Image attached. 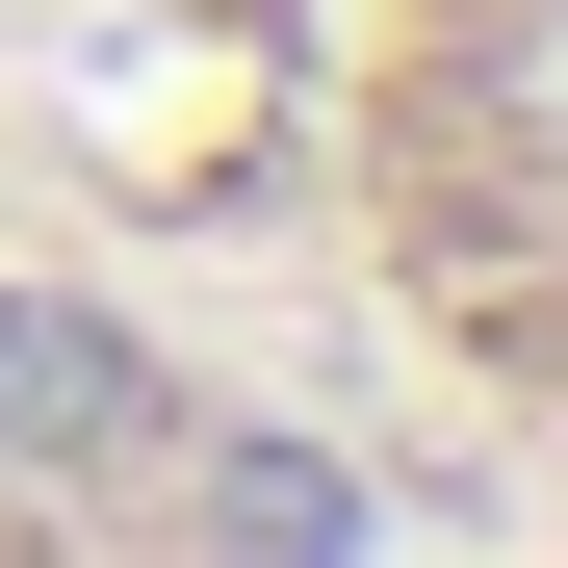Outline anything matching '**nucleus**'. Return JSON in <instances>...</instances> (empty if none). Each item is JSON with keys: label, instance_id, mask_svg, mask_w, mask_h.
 <instances>
[{"label": "nucleus", "instance_id": "obj_1", "mask_svg": "<svg viewBox=\"0 0 568 568\" xmlns=\"http://www.w3.org/2000/svg\"><path fill=\"white\" fill-rule=\"evenodd\" d=\"M336 258L465 439L568 388V181H542V0H362L336 27Z\"/></svg>", "mask_w": 568, "mask_h": 568}, {"label": "nucleus", "instance_id": "obj_2", "mask_svg": "<svg viewBox=\"0 0 568 568\" xmlns=\"http://www.w3.org/2000/svg\"><path fill=\"white\" fill-rule=\"evenodd\" d=\"M388 491L155 311L0 258V568H362Z\"/></svg>", "mask_w": 568, "mask_h": 568}]
</instances>
